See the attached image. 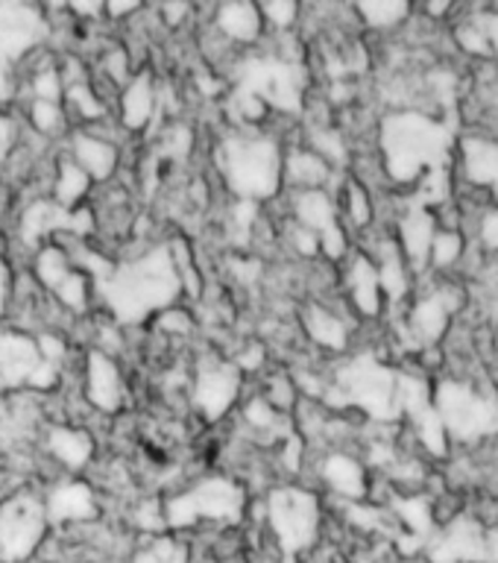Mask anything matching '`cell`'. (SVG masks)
<instances>
[{
    "label": "cell",
    "mask_w": 498,
    "mask_h": 563,
    "mask_svg": "<svg viewBox=\"0 0 498 563\" xmlns=\"http://www.w3.org/2000/svg\"><path fill=\"white\" fill-rule=\"evenodd\" d=\"M279 135L262 130H235L218 144V170L229 191L241 202H270L281 197Z\"/></svg>",
    "instance_id": "6da1fadb"
},
{
    "label": "cell",
    "mask_w": 498,
    "mask_h": 563,
    "mask_svg": "<svg viewBox=\"0 0 498 563\" xmlns=\"http://www.w3.org/2000/svg\"><path fill=\"white\" fill-rule=\"evenodd\" d=\"M262 531L281 558L302 561L323 543L325 508L320 493L299 482H279L264 493Z\"/></svg>",
    "instance_id": "7a4b0ae2"
},
{
    "label": "cell",
    "mask_w": 498,
    "mask_h": 563,
    "mask_svg": "<svg viewBox=\"0 0 498 563\" xmlns=\"http://www.w3.org/2000/svg\"><path fill=\"white\" fill-rule=\"evenodd\" d=\"M246 514L244 484L232 475H206L185 490L165 496L167 531L185 534L202 526L232 528Z\"/></svg>",
    "instance_id": "3957f363"
},
{
    "label": "cell",
    "mask_w": 498,
    "mask_h": 563,
    "mask_svg": "<svg viewBox=\"0 0 498 563\" xmlns=\"http://www.w3.org/2000/svg\"><path fill=\"white\" fill-rule=\"evenodd\" d=\"M51 534L44 496L35 487H18L0 499V563H30Z\"/></svg>",
    "instance_id": "277c9868"
},
{
    "label": "cell",
    "mask_w": 498,
    "mask_h": 563,
    "mask_svg": "<svg viewBox=\"0 0 498 563\" xmlns=\"http://www.w3.org/2000/svg\"><path fill=\"white\" fill-rule=\"evenodd\" d=\"M191 408L202 422H223L237 411L244 396V373L235 367L232 358L220 355H202L193 364L191 376Z\"/></svg>",
    "instance_id": "5b68a950"
},
{
    "label": "cell",
    "mask_w": 498,
    "mask_h": 563,
    "mask_svg": "<svg viewBox=\"0 0 498 563\" xmlns=\"http://www.w3.org/2000/svg\"><path fill=\"white\" fill-rule=\"evenodd\" d=\"M79 396L97 417H118L130 402V378L118 355L88 346L79 361Z\"/></svg>",
    "instance_id": "8992f818"
},
{
    "label": "cell",
    "mask_w": 498,
    "mask_h": 563,
    "mask_svg": "<svg viewBox=\"0 0 498 563\" xmlns=\"http://www.w3.org/2000/svg\"><path fill=\"white\" fill-rule=\"evenodd\" d=\"M121 126L112 121L91 130H70L65 139V156L82 170L95 185H109L121 170Z\"/></svg>",
    "instance_id": "52a82bcc"
},
{
    "label": "cell",
    "mask_w": 498,
    "mask_h": 563,
    "mask_svg": "<svg viewBox=\"0 0 498 563\" xmlns=\"http://www.w3.org/2000/svg\"><path fill=\"white\" fill-rule=\"evenodd\" d=\"M53 24L47 9L35 3H0V59L21 65L26 56L51 42Z\"/></svg>",
    "instance_id": "ba28073f"
},
{
    "label": "cell",
    "mask_w": 498,
    "mask_h": 563,
    "mask_svg": "<svg viewBox=\"0 0 498 563\" xmlns=\"http://www.w3.org/2000/svg\"><path fill=\"white\" fill-rule=\"evenodd\" d=\"M438 417L443 422L446 434H461L466 440L487 438L493 431V405L487 396L478 394L473 385H461V382H443L438 387Z\"/></svg>",
    "instance_id": "9c48e42d"
},
{
    "label": "cell",
    "mask_w": 498,
    "mask_h": 563,
    "mask_svg": "<svg viewBox=\"0 0 498 563\" xmlns=\"http://www.w3.org/2000/svg\"><path fill=\"white\" fill-rule=\"evenodd\" d=\"M42 496L53 531L91 526V522L100 519V510H103L100 490L88 478H77V475L53 478Z\"/></svg>",
    "instance_id": "30bf717a"
},
{
    "label": "cell",
    "mask_w": 498,
    "mask_h": 563,
    "mask_svg": "<svg viewBox=\"0 0 498 563\" xmlns=\"http://www.w3.org/2000/svg\"><path fill=\"white\" fill-rule=\"evenodd\" d=\"M38 452L59 475H79L97 461V438L88 426L65 420H47L38 434Z\"/></svg>",
    "instance_id": "8fae6325"
},
{
    "label": "cell",
    "mask_w": 498,
    "mask_h": 563,
    "mask_svg": "<svg viewBox=\"0 0 498 563\" xmlns=\"http://www.w3.org/2000/svg\"><path fill=\"white\" fill-rule=\"evenodd\" d=\"M317 470V484L334 499L364 501L369 493V470L350 449H325L320 457H311Z\"/></svg>",
    "instance_id": "7c38bea8"
},
{
    "label": "cell",
    "mask_w": 498,
    "mask_h": 563,
    "mask_svg": "<svg viewBox=\"0 0 498 563\" xmlns=\"http://www.w3.org/2000/svg\"><path fill=\"white\" fill-rule=\"evenodd\" d=\"M42 367L44 361L33 334L0 323V385L3 390H30Z\"/></svg>",
    "instance_id": "4fadbf2b"
},
{
    "label": "cell",
    "mask_w": 498,
    "mask_h": 563,
    "mask_svg": "<svg viewBox=\"0 0 498 563\" xmlns=\"http://www.w3.org/2000/svg\"><path fill=\"white\" fill-rule=\"evenodd\" d=\"M461 174L469 197L498 202V139L493 135H466L461 139Z\"/></svg>",
    "instance_id": "5bb4252c"
},
{
    "label": "cell",
    "mask_w": 498,
    "mask_h": 563,
    "mask_svg": "<svg viewBox=\"0 0 498 563\" xmlns=\"http://www.w3.org/2000/svg\"><path fill=\"white\" fill-rule=\"evenodd\" d=\"M350 308H334L325 299H314L299 311V325L308 343L329 355H341L352 346V320L346 317Z\"/></svg>",
    "instance_id": "9a60e30c"
},
{
    "label": "cell",
    "mask_w": 498,
    "mask_h": 563,
    "mask_svg": "<svg viewBox=\"0 0 498 563\" xmlns=\"http://www.w3.org/2000/svg\"><path fill=\"white\" fill-rule=\"evenodd\" d=\"M158 86L156 77L147 68L135 70V77L118 91L114 97V123L121 126L123 135H139L153 123L158 112Z\"/></svg>",
    "instance_id": "2e32d148"
},
{
    "label": "cell",
    "mask_w": 498,
    "mask_h": 563,
    "mask_svg": "<svg viewBox=\"0 0 498 563\" xmlns=\"http://www.w3.org/2000/svg\"><path fill=\"white\" fill-rule=\"evenodd\" d=\"M343 302L355 317L376 320L385 311V294L378 285L376 264L367 253H355L343 262Z\"/></svg>",
    "instance_id": "e0dca14e"
},
{
    "label": "cell",
    "mask_w": 498,
    "mask_h": 563,
    "mask_svg": "<svg viewBox=\"0 0 498 563\" xmlns=\"http://www.w3.org/2000/svg\"><path fill=\"white\" fill-rule=\"evenodd\" d=\"M337 170H334L323 156H317L314 150L306 147L302 141L285 144V158H281V194L297 191H332Z\"/></svg>",
    "instance_id": "ac0fdd59"
},
{
    "label": "cell",
    "mask_w": 498,
    "mask_h": 563,
    "mask_svg": "<svg viewBox=\"0 0 498 563\" xmlns=\"http://www.w3.org/2000/svg\"><path fill=\"white\" fill-rule=\"evenodd\" d=\"M211 33H218L229 47L244 51V47H255L267 38L264 30V18L258 3H246V0H235V3H220L211 12Z\"/></svg>",
    "instance_id": "d6986e66"
},
{
    "label": "cell",
    "mask_w": 498,
    "mask_h": 563,
    "mask_svg": "<svg viewBox=\"0 0 498 563\" xmlns=\"http://www.w3.org/2000/svg\"><path fill=\"white\" fill-rule=\"evenodd\" d=\"M288 218L320 238L323 232H329V229H334L337 223H341L334 191L320 188V191L288 194Z\"/></svg>",
    "instance_id": "ffe728a7"
},
{
    "label": "cell",
    "mask_w": 498,
    "mask_h": 563,
    "mask_svg": "<svg viewBox=\"0 0 498 563\" xmlns=\"http://www.w3.org/2000/svg\"><path fill=\"white\" fill-rule=\"evenodd\" d=\"M91 188H95V183H91L65 153H59V156L53 158L51 194H47V197H51L62 211L82 209V202L91 197Z\"/></svg>",
    "instance_id": "44dd1931"
},
{
    "label": "cell",
    "mask_w": 498,
    "mask_h": 563,
    "mask_svg": "<svg viewBox=\"0 0 498 563\" xmlns=\"http://www.w3.org/2000/svg\"><path fill=\"white\" fill-rule=\"evenodd\" d=\"M24 123L26 130L42 141H65L74 130L65 106L51 103V100H30L24 106Z\"/></svg>",
    "instance_id": "7402d4cb"
},
{
    "label": "cell",
    "mask_w": 498,
    "mask_h": 563,
    "mask_svg": "<svg viewBox=\"0 0 498 563\" xmlns=\"http://www.w3.org/2000/svg\"><path fill=\"white\" fill-rule=\"evenodd\" d=\"M355 18L373 33H390L411 18V7L408 3H358Z\"/></svg>",
    "instance_id": "603a6c76"
},
{
    "label": "cell",
    "mask_w": 498,
    "mask_h": 563,
    "mask_svg": "<svg viewBox=\"0 0 498 563\" xmlns=\"http://www.w3.org/2000/svg\"><path fill=\"white\" fill-rule=\"evenodd\" d=\"M264 18V30L267 35H281L294 33V26L299 24L302 18V7L294 3V0H273V3H258Z\"/></svg>",
    "instance_id": "cb8c5ba5"
},
{
    "label": "cell",
    "mask_w": 498,
    "mask_h": 563,
    "mask_svg": "<svg viewBox=\"0 0 498 563\" xmlns=\"http://www.w3.org/2000/svg\"><path fill=\"white\" fill-rule=\"evenodd\" d=\"M457 258H464V235L457 229H438V235L431 241L429 264L434 271H449Z\"/></svg>",
    "instance_id": "d4e9b609"
},
{
    "label": "cell",
    "mask_w": 498,
    "mask_h": 563,
    "mask_svg": "<svg viewBox=\"0 0 498 563\" xmlns=\"http://www.w3.org/2000/svg\"><path fill=\"white\" fill-rule=\"evenodd\" d=\"M153 325H156V332L162 338H188L193 334V317L191 311L185 306H174V308H165V311H158L156 317H150Z\"/></svg>",
    "instance_id": "484cf974"
},
{
    "label": "cell",
    "mask_w": 498,
    "mask_h": 563,
    "mask_svg": "<svg viewBox=\"0 0 498 563\" xmlns=\"http://www.w3.org/2000/svg\"><path fill=\"white\" fill-rule=\"evenodd\" d=\"M15 267L9 262V255L0 250V323L7 320L9 302H12V288H15Z\"/></svg>",
    "instance_id": "4316f807"
},
{
    "label": "cell",
    "mask_w": 498,
    "mask_h": 563,
    "mask_svg": "<svg viewBox=\"0 0 498 563\" xmlns=\"http://www.w3.org/2000/svg\"><path fill=\"white\" fill-rule=\"evenodd\" d=\"M18 95H21V77H18V68L0 59V109L9 103H15Z\"/></svg>",
    "instance_id": "83f0119b"
},
{
    "label": "cell",
    "mask_w": 498,
    "mask_h": 563,
    "mask_svg": "<svg viewBox=\"0 0 498 563\" xmlns=\"http://www.w3.org/2000/svg\"><path fill=\"white\" fill-rule=\"evenodd\" d=\"M18 139H21V132H18V121L15 118H9V112L0 109V162H7L9 153L15 150Z\"/></svg>",
    "instance_id": "f1b7e54d"
},
{
    "label": "cell",
    "mask_w": 498,
    "mask_h": 563,
    "mask_svg": "<svg viewBox=\"0 0 498 563\" xmlns=\"http://www.w3.org/2000/svg\"><path fill=\"white\" fill-rule=\"evenodd\" d=\"M478 232H482V241L487 250H498V209L482 211Z\"/></svg>",
    "instance_id": "f546056e"
},
{
    "label": "cell",
    "mask_w": 498,
    "mask_h": 563,
    "mask_svg": "<svg viewBox=\"0 0 498 563\" xmlns=\"http://www.w3.org/2000/svg\"><path fill=\"white\" fill-rule=\"evenodd\" d=\"M158 15H162V24L176 30V26L188 24V18L193 15V7H188V3H170V7L158 9Z\"/></svg>",
    "instance_id": "4dcf8cb0"
}]
</instances>
